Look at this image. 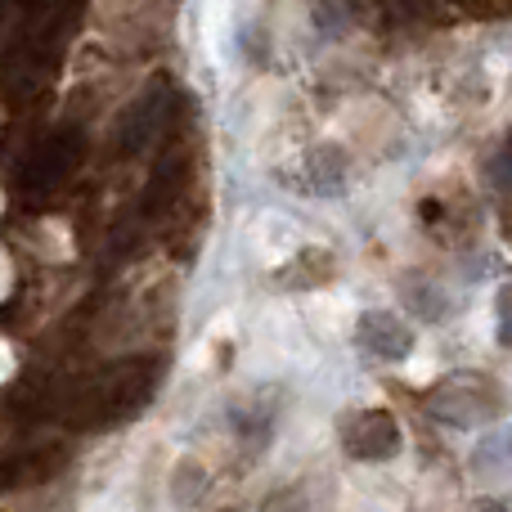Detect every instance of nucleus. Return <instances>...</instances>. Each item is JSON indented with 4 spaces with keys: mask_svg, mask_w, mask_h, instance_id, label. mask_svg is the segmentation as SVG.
Returning a JSON list of instances; mask_svg holds the SVG:
<instances>
[{
    "mask_svg": "<svg viewBox=\"0 0 512 512\" xmlns=\"http://www.w3.org/2000/svg\"><path fill=\"white\" fill-rule=\"evenodd\" d=\"M355 342H360L369 355H378V360H405L409 346H414V333H409L396 315H387V310H369V315L360 319Z\"/></svg>",
    "mask_w": 512,
    "mask_h": 512,
    "instance_id": "f257e3e1",
    "label": "nucleus"
},
{
    "mask_svg": "<svg viewBox=\"0 0 512 512\" xmlns=\"http://www.w3.org/2000/svg\"><path fill=\"white\" fill-rule=\"evenodd\" d=\"M346 441H351L355 459H391V454L400 450V427L391 423V414H382V409H369V414H360L351 423Z\"/></svg>",
    "mask_w": 512,
    "mask_h": 512,
    "instance_id": "f03ea898",
    "label": "nucleus"
}]
</instances>
